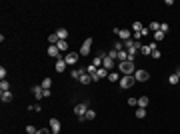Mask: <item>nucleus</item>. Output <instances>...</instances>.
<instances>
[{
	"label": "nucleus",
	"instance_id": "nucleus-38",
	"mask_svg": "<svg viewBox=\"0 0 180 134\" xmlns=\"http://www.w3.org/2000/svg\"><path fill=\"white\" fill-rule=\"evenodd\" d=\"M28 108H30V110H36V112H40V110H42V106H40V104H36V106H28Z\"/></svg>",
	"mask_w": 180,
	"mask_h": 134
},
{
	"label": "nucleus",
	"instance_id": "nucleus-16",
	"mask_svg": "<svg viewBox=\"0 0 180 134\" xmlns=\"http://www.w3.org/2000/svg\"><path fill=\"white\" fill-rule=\"evenodd\" d=\"M148 102H150L148 96H140L138 98V108H148Z\"/></svg>",
	"mask_w": 180,
	"mask_h": 134
},
{
	"label": "nucleus",
	"instance_id": "nucleus-6",
	"mask_svg": "<svg viewBox=\"0 0 180 134\" xmlns=\"http://www.w3.org/2000/svg\"><path fill=\"white\" fill-rule=\"evenodd\" d=\"M78 58H80V54H78V52H68V54L64 56V60H66V64H68V66L76 64V62H78Z\"/></svg>",
	"mask_w": 180,
	"mask_h": 134
},
{
	"label": "nucleus",
	"instance_id": "nucleus-12",
	"mask_svg": "<svg viewBox=\"0 0 180 134\" xmlns=\"http://www.w3.org/2000/svg\"><path fill=\"white\" fill-rule=\"evenodd\" d=\"M66 66H68V64H66V60H64V58H60V60H56L54 70H56V72H64V70H66Z\"/></svg>",
	"mask_w": 180,
	"mask_h": 134
},
{
	"label": "nucleus",
	"instance_id": "nucleus-9",
	"mask_svg": "<svg viewBox=\"0 0 180 134\" xmlns=\"http://www.w3.org/2000/svg\"><path fill=\"white\" fill-rule=\"evenodd\" d=\"M60 128H62L60 120L58 118H50V130H52V134H60Z\"/></svg>",
	"mask_w": 180,
	"mask_h": 134
},
{
	"label": "nucleus",
	"instance_id": "nucleus-8",
	"mask_svg": "<svg viewBox=\"0 0 180 134\" xmlns=\"http://www.w3.org/2000/svg\"><path fill=\"white\" fill-rule=\"evenodd\" d=\"M134 78H136V82H146L150 78V74H148V70H136Z\"/></svg>",
	"mask_w": 180,
	"mask_h": 134
},
{
	"label": "nucleus",
	"instance_id": "nucleus-10",
	"mask_svg": "<svg viewBox=\"0 0 180 134\" xmlns=\"http://www.w3.org/2000/svg\"><path fill=\"white\" fill-rule=\"evenodd\" d=\"M114 64H116V60H114V58H110V56L106 54V58L102 60V68H106V70H112V68H114Z\"/></svg>",
	"mask_w": 180,
	"mask_h": 134
},
{
	"label": "nucleus",
	"instance_id": "nucleus-11",
	"mask_svg": "<svg viewBox=\"0 0 180 134\" xmlns=\"http://www.w3.org/2000/svg\"><path fill=\"white\" fill-rule=\"evenodd\" d=\"M32 94L36 96V100H40V98H44V88L36 84V86H32Z\"/></svg>",
	"mask_w": 180,
	"mask_h": 134
},
{
	"label": "nucleus",
	"instance_id": "nucleus-26",
	"mask_svg": "<svg viewBox=\"0 0 180 134\" xmlns=\"http://www.w3.org/2000/svg\"><path fill=\"white\" fill-rule=\"evenodd\" d=\"M58 48H60V52H64V50H66V48H68V42H66V40H58Z\"/></svg>",
	"mask_w": 180,
	"mask_h": 134
},
{
	"label": "nucleus",
	"instance_id": "nucleus-4",
	"mask_svg": "<svg viewBox=\"0 0 180 134\" xmlns=\"http://www.w3.org/2000/svg\"><path fill=\"white\" fill-rule=\"evenodd\" d=\"M90 48H92V38H86L84 42H82V46H80V56H88L90 54Z\"/></svg>",
	"mask_w": 180,
	"mask_h": 134
},
{
	"label": "nucleus",
	"instance_id": "nucleus-15",
	"mask_svg": "<svg viewBox=\"0 0 180 134\" xmlns=\"http://www.w3.org/2000/svg\"><path fill=\"white\" fill-rule=\"evenodd\" d=\"M56 36H58L60 40H66V38H68V30H66V28H58V30H56Z\"/></svg>",
	"mask_w": 180,
	"mask_h": 134
},
{
	"label": "nucleus",
	"instance_id": "nucleus-13",
	"mask_svg": "<svg viewBox=\"0 0 180 134\" xmlns=\"http://www.w3.org/2000/svg\"><path fill=\"white\" fill-rule=\"evenodd\" d=\"M108 74H110V72H108L106 68H98V72H96V76H94V80L98 82V80H102V78H108Z\"/></svg>",
	"mask_w": 180,
	"mask_h": 134
},
{
	"label": "nucleus",
	"instance_id": "nucleus-30",
	"mask_svg": "<svg viewBox=\"0 0 180 134\" xmlns=\"http://www.w3.org/2000/svg\"><path fill=\"white\" fill-rule=\"evenodd\" d=\"M48 40H50V44H58V40H60V38H58V36H56V32H54V34H50V36H48Z\"/></svg>",
	"mask_w": 180,
	"mask_h": 134
},
{
	"label": "nucleus",
	"instance_id": "nucleus-21",
	"mask_svg": "<svg viewBox=\"0 0 180 134\" xmlns=\"http://www.w3.org/2000/svg\"><path fill=\"white\" fill-rule=\"evenodd\" d=\"M148 30L158 32V30H160V22H150V24H148Z\"/></svg>",
	"mask_w": 180,
	"mask_h": 134
},
{
	"label": "nucleus",
	"instance_id": "nucleus-36",
	"mask_svg": "<svg viewBox=\"0 0 180 134\" xmlns=\"http://www.w3.org/2000/svg\"><path fill=\"white\" fill-rule=\"evenodd\" d=\"M26 132H28V134H36L38 130H36L34 126H26Z\"/></svg>",
	"mask_w": 180,
	"mask_h": 134
},
{
	"label": "nucleus",
	"instance_id": "nucleus-24",
	"mask_svg": "<svg viewBox=\"0 0 180 134\" xmlns=\"http://www.w3.org/2000/svg\"><path fill=\"white\" fill-rule=\"evenodd\" d=\"M40 86H42V88H44V90H50V86H52V80H50V78H44Z\"/></svg>",
	"mask_w": 180,
	"mask_h": 134
},
{
	"label": "nucleus",
	"instance_id": "nucleus-25",
	"mask_svg": "<svg viewBox=\"0 0 180 134\" xmlns=\"http://www.w3.org/2000/svg\"><path fill=\"white\" fill-rule=\"evenodd\" d=\"M8 90H10V84H8L6 80H2V82H0V92H8Z\"/></svg>",
	"mask_w": 180,
	"mask_h": 134
},
{
	"label": "nucleus",
	"instance_id": "nucleus-22",
	"mask_svg": "<svg viewBox=\"0 0 180 134\" xmlns=\"http://www.w3.org/2000/svg\"><path fill=\"white\" fill-rule=\"evenodd\" d=\"M84 74V68H78V70H72V78H76V80H80V76Z\"/></svg>",
	"mask_w": 180,
	"mask_h": 134
},
{
	"label": "nucleus",
	"instance_id": "nucleus-20",
	"mask_svg": "<svg viewBox=\"0 0 180 134\" xmlns=\"http://www.w3.org/2000/svg\"><path fill=\"white\" fill-rule=\"evenodd\" d=\"M94 118H96V112L92 108H88V112L84 114V120H94Z\"/></svg>",
	"mask_w": 180,
	"mask_h": 134
},
{
	"label": "nucleus",
	"instance_id": "nucleus-35",
	"mask_svg": "<svg viewBox=\"0 0 180 134\" xmlns=\"http://www.w3.org/2000/svg\"><path fill=\"white\" fill-rule=\"evenodd\" d=\"M6 72H8V70L2 66V68H0V78H2V80H6Z\"/></svg>",
	"mask_w": 180,
	"mask_h": 134
},
{
	"label": "nucleus",
	"instance_id": "nucleus-2",
	"mask_svg": "<svg viewBox=\"0 0 180 134\" xmlns=\"http://www.w3.org/2000/svg\"><path fill=\"white\" fill-rule=\"evenodd\" d=\"M88 112V102H78L76 106H74V114L78 116V120L80 122H84V114Z\"/></svg>",
	"mask_w": 180,
	"mask_h": 134
},
{
	"label": "nucleus",
	"instance_id": "nucleus-40",
	"mask_svg": "<svg viewBox=\"0 0 180 134\" xmlns=\"http://www.w3.org/2000/svg\"><path fill=\"white\" fill-rule=\"evenodd\" d=\"M132 38H134V40H140V38H142V34H140V32H134V36H132Z\"/></svg>",
	"mask_w": 180,
	"mask_h": 134
},
{
	"label": "nucleus",
	"instance_id": "nucleus-33",
	"mask_svg": "<svg viewBox=\"0 0 180 134\" xmlns=\"http://www.w3.org/2000/svg\"><path fill=\"white\" fill-rule=\"evenodd\" d=\"M168 30H170V26H168L166 22H160V32H164V34H166Z\"/></svg>",
	"mask_w": 180,
	"mask_h": 134
},
{
	"label": "nucleus",
	"instance_id": "nucleus-28",
	"mask_svg": "<svg viewBox=\"0 0 180 134\" xmlns=\"http://www.w3.org/2000/svg\"><path fill=\"white\" fill-rule=\"evenodd\" d=\"M146 116V108H136V118H144Z\"/></svg>",
	"mask_w": 180,
	"mask_h": 134
},
{
	"label": "nucleus",
	"instance_id": "nucleus-18",
	"mask_svg": "<svg viewBox=\"0 0 180 134\" xmlns=\"http://www.w3.org/2000/svg\"><path fill=\"white\" fill-rule=\"evenodd\" d=\"M102 60H104V58H102V56H94V58H92V62H90V64H94V66H96V68H102Z\"/></svg>",
	"mask_w": 180,
	"mask_h": 134
},
{
	"label": "nucleus",
	"instance_id": "nucleus-32",
	"mask_svg": "<svg viewBox=\"0 0 180 134\" xmlns=\"http://www.w3.org/2000/svg\"><path fill=\"white\" fill-rule=\"evenodd\" d=\"M128 106H132V108H138V98H128Z\"/></svg>",
	"mask_w": 180,
	"mask_h": 134
},
{
	"label": "nucleus",
	"instance_id": "nucleus-34",
	"mask_svg": "<svg viewBox=\"0 0 180 134\" xmlns=\"http://www.w3.org/2000/svg\"><path fill=\"white\" fill-rule=\"evenodd\" d=\"M160 56H162V52H160V50H154V52H152V58H154V60H158Z\"/></svg>",
	"mask_w": 180,
	"mask_h": 134
},
{
	"label": "nucleus",
	"instance_id": "nucleus-14",
	"mask_svg": "<svg viewBox=\"0 0 180 134\" xmlns=\"http://www.w3.org/2000/svg\"><path fill=\"white\" fill-rule=\"evenodd\" d=\"M84 72H86V74H90V76H92V80H94V76H96V72H98V68H96L94 64H88V66L84 68Z\"/></svg>",
	"mask_w": 180,
	"mask_h": 134
},
{
	"label": "nucleus",
	"instance_id": "nucleus-41",
	"mask_svg": "<svg viewBox=\"0 0 180 134\" xmlns=\"http://www.w3.org/2000/svg\"><path fill=\"white\" fill-rule=\"evenodd\" d=\"M174 74H176V76H178V78H180V66H178V68H176V72H174Z\"/></svg>",
	"mask_w": 180,
	"mask_h": 134
},
{
	"label": "nucleus",
	"instance_id": "nucleus-39",
	"mask_svg": "<svg viewBox=\"0 0 180 134\" xmlns=\"http://www.w3.org/2000/svg\"><path fill=\"white\" fill-rule=\"evenodd\" d=\"M50 132H52V130H48V128H40L36 134H50Z\"/></svg>",
	"mask_w": 180,
	"mask_h": 134
},
{
	"label": "nucleus",
	"instance_id": "nucleus-37",
	"mask_svg": "<svg viewBox=\"0 0 180 134\" xmlns=\"http://www.w3.org/2000/svg\"><path fill=\"white\" fill-rule=\"evenodd\" d=\"M132 46H134V42H132V40H126V42H124V48H126V50H128V48H132Z\"/></svg>",
	"mask_w": 180,
	"mask_h": 134
},
{
	"label": "nucleus",
	"instance_id": "nucleus-17",
	"mask_svg": "<svg viewBox=\"0 0 180 134\" xmlns=\"http://www.w3.org/2000/svg\"><path fill=\"white\" fill-rule=\"evenodd\" d=\"M0 98H2V102H12V98H14V96H12V92L8 90V92H2V94H0Z\"/></svg>",
	"mask_w": 180,
	"mask_h": 134
},
{
	"label": "nucleus",
	"instance_id": "nucleus-7",
	"mask_svg": "<svg viewBox=\"0 0 180 134\" xmlns=\"http://www.w3.org/2000/svg\"><path fill=\"white\" fill-rule=\"evenodd\" d=\"M46 54H48V56H52V58H56V60H60V48H58L56 44H50V46H48Z\"/></svg>",
	"mask_w": 180,
	"mask_h": 134
},
{
	"label": "nucleus",
	"instance_id": "nucleus-3",
	"mask_svg": "<svg viewBox=\"0 0 180 134\" xmlns=\"http://www.w3.org/2000/svg\"><path fill=\"white\" fill-rule=\"evenodd\" d=\"M118 84H120V88H130V86H134L136 84V78L134 76H122L120 80H118Z\"/></svg>",
	"mask_w": 180,
	"mask_h": 134
},
{
	"label": "nucleus",
	"instance_id": "nucleus-29",
	"mask_svg": "<svg viewBox=\"0 0 180 134\" xmlns=\"http://www.w3.org/2000/svg\"><path fill=\"white\" fill-rule=\"evenodd\" d=\"M168 82H170V84H178L180 78L176 76V74H170V76H168Z\"/></svg>",
	"mask_w": 180,
	"mask_h": 134
},
{
	"label": "nucleus",
	"instance_id": "nucleus-27",
	"mask_svg": "<svg viewBox=\"0 0 180 134\" xmlns=\"http://www.w3.org/2000/svg\"><path fill=\"white\" fill-rule=\"evenodd\" d=\"M154 40H156V42H162V40H164V32H160V30L154 32Z\"/></svg>",
	"mask_w": 180,
	"mask_h": 134
},
{
	"label": "nucleus",
	"instance_id": "nucleus-5",
	"mask_svg": "<svg viewBox=\"0 0 180 134\" xmlns=\"http://www.w3.org/2000/svg\"><path fill=\"white\" fill-rule=\"evenodd\" d=\"M114 34H116V36H120V38H122V42L130 40V30H126V28H114Z\"/></svg>",
	"mask_w": 180,
	"mask_h": 134
},
{
	"label": "nucleus",
	"instance_id": "nucleus-23",
	"mask_svg": "<svg viewBox=\"0 0 180 134\" xmlns=\"http://www.w3.org/2000/svg\"><path fill=\"white\" fill-rule=\"evenodd\" d=\"M108 80H110V82H118V80H120V74H118V72H110V74H108Z\"/></svg>",
	"mask_w": 180,
	"mask_h": 134
},
{
	"label": "nucleus",
	"instance_id": "nucleus-31",
	"mask_svg": "<svg viewBox=\"0 0 180 134\" xmlns=\"http://www.w3.org/2000/svg\"><path fill=\"white\" fill-rule=\"evenodd\" d=\"M132 28H134V32H140L144 26H142V22H132Z\"/></svg>",
	"mask_w": 180,
	"mask_h": 134
},
{
	"label": "nucleus",
	"instance_id": "nucleus-1",
	"mask_svg": "<svg viewBox=\"0 0 180 134\" xmlns=\"http://www.w3.org/2000/svg\"><path fill=\"white\" fill-rule=\"evenodd\" d=\"M118 70L124 74V76H134L136 68H134V62L126 60V62H118Z\"/></svg>",
	"mask_w": 180,
	"mask_h": 134
},
{
	"label": "nucleus",
	"instance_id": "nucleus-19",
	"mask_svg": "<svg viewBox=\"0 0 180 134\" xmlns=\"http://www.w3.org/2000/svg\"><path fill=\"white\" fill-rule=\"evenodd\" d=\"M80 82H82V84L86 86V84H90V82H92V76H90V74H86V72H84V74L80 76Z\"/></svg>",
	"mask_w": 180,
	"mask_h": 134
}]
</instances>
